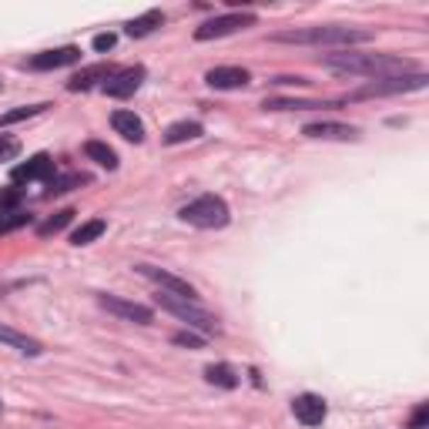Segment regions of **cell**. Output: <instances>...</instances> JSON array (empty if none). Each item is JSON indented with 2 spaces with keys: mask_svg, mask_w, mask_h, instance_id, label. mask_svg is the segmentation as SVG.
Returning <instances> with one entry per match:
<instances>
[{
  "mask_svg": "<svg viewBox=\"0 0 429 429\" xmlns=\"http://www.w3.org/2000/svg\"><path fill=\"white\" fill-rule=\"evenodd\" d=\"M322 64L332 67V71H342V74H362V77H372V81L416 74V64L406 61V57H396V54H353V51H345V54H326Z\"/></svg>",
  "mask_w": 429,
  "mask_h": 429,
  "instance_id": "1",
  "label": "cell"
},
{
  "mask_svg": "<svg viewBox=\"0 0 429 429\" xmlns=\"http://www.w3.org/2000/svg\"><path fill=\"white\" fill-rule=\"evenodd\" d=\"M278 44H316V47H353V44H369L372 30H359V27H302V30H278L272 34Z\"/></svg>",
  "mask_w": 429,
  "mask_h": 429,
  "instance_id": "2",
  "label": "cell"
},
{
  "mask_svg": "<svg viewBox=\"0 0 429 429\" xmlns=\"http://www.w3.org/2000/svg\"><path fill=\"white\" fill-rule=\"evenodd\" d=\"M154 299H158V305H161L164 312L178 316L188 328H195V332H202V336H214V332H218V319H214L212 312H205L198 302H188V299L171 295V292H158Z\"/></svg>",
  "mask_w": 429,
  "mask_h": 429,
  "instance_id": "3",
  "label": "cell"
},
{
  "mask_svg": "<svg viewBox=\"0 0 429 429\" xmlns=\"http://www.w3.org/2000/svg\"><path fill=\"white\" fill-rule=\"evenodd\" d=\"M181 222H188L195 228H225L228 225V205L218 195H202L191 205L181 208Z\"/></svg>",
  "mask_w": 429,
  "mask_h": 429,
  "instance_id": "4",
  "label": "cell"
},
{
  "mask_svg": "<svg viewBox=\"0 0 429 429\" xmlns=\"http://www.w3.org/2000/svg\"><path fill=\"white\" fill-rule=\"evenodd\" d=\"M429 77L423 74V71H416V74H406V77H386V81H372V84H366L362 91H355L353 98H382V94H403V91H419L426 88Z\"/></svg>",
  "mask_w": 429,
  "mask_h": 429,
  "instance_id": "5",
  "label": "cell"
},
{
  "mask_svg": "<svg viewBox=\"0 0 429 429\" xmlns=\"http://www.w3.org/2000/svg\"><path fill=\"white\" fill-rule=\"evenodd\" d=\"M255 24V13H225V17H214V21H205L198 30H195V40H214V38H228L235 30H245V27Z\"/></svg>",
  "mask_w": 429,
  "mask_h": 429,
  "instance_id": "6",
  "label": "cell"
},
{
  "mask_svg": "<svg viewBox=\"0 0 429 429\" xmlns=\"http://www.w3.org/2000/svg\"><path fill=\"white\" fill-rule=\"evenodd\" d=\"M138 275L151 278L154 285L161 292H171V295H181V299H188V302H195L198 299V292H195V285H188L185 278L171 275V272H164V268H154V265H138Z\"/></svg>",
  "mask_w": 429,
  "mask_h": 429,
  "instance_id": "7",
  "label": "cell"
},
{
  "mask_svg": "<svg viewBox=\"0 0 429 429\" xmlns=\"http://www.w3.org/2000/svg\"><path fill=\"white\" fill-rule=\"evenodd\" d=\"M98 305L108 309L111 316H121V319H127V322H138V326H148V322L154 319L148 305L127 302V299H118V295H98Z\"/></svg>",
  "mask_w": 429,
  "mask_h": 429,
  "instance_id": "8",
  "label": "cell"
},
{
  "mask_svg": "<svg viewBox=\"0 0 429 429\" xmlns=\"http://www.w3.org/2000/svg\"><path fill=\"white\" fill-rule=\"evenodd\" d=\"M141 81H144V67H141V64L125 67V71H114V74L104 81V94H108V98H131V94L141 88Z\"/></svg>",
  "mask_w": 429,
  "mask_h": 429,
  "instance_id": "9",
  "label": "cell"
},
{
  "mask_svg": "<svg viewBox=\"0 0 429 429\" xmlns=\"http://www.w3.org/2000/svg\"><path fill=\"white\" fill-rule=\"evenodd\" d=\"M292 413L302 426H319L326 419V399L316 396V392H302V396L292 399Z\"/></svg>",
  "mask_w": 429,
  "mask_h": 429,
  "instance_id": "10",
  "label": "cell"
},
{
  "mask_svg": "<svg viewBox=\"0 0 429 429\" xmlns=\"http://www.w3.org/2000/svg\"><path fill=\"white\" fill-rule=\"evenodd\" d=\"M81 61V51L77 47H57V51H44V54H34L27 67L30 71H57V67H71V64Z\"/></svg>",
  "mask_w": 429,
  "mask_h": 429,
  "instance_id": "11",
  "label": "cell"
},
{
  "mask_svg": "<svg viewBox=\"0 0 429 429\" xmlns=\"http://www.w3.org/2000/svg\"><path fill=\"white\" fill-rule=\"evenodd\" d=\"M13 181H51L54 178V158L51 154H34L30 161L17 164L11 171Z\"/></svg>",
  "mask_w": 429,
  "mask_h": 429,
  "instance_id": "12",
  "label": "cell"
},
{
  "mask_svg": "<svg viewBox=\"0 0 429 429\" xmlns=\"http://www.w3.org/2000/svg\"><path fill=\"white\" fill-rule=\"evenodd\" d=\"M205 81H208V88H214V91H235V88H245V84L252 81V74H248L245 67H212V71L205 74Z\"/></svg>",
  "mask_w": 429,
  "mask_h": 429,
  "instance_id": "13",
  "label": "cell"
},
{
  "mask_svg": "<svg viewBox=\"0 0 429 429\" xmlns=\"http://www.w3.org/2000/svg\"><path fill=\"white\" fill-rule=\"evenodd\" d=\"M305 138H322V141H355L359 131L349 125H336V121H316V125L302 127Z\"/></svg>",
  "mask_w": 429,
  "mask_h": 429,
  "instance_id": "14",
  "label": "cell"
},
{
  "mask_svg": "<svg viewBox=\"0 0 429 429\" xmlns=\"http://www.w3.org/2000/svg\"><path fill=\"white\" fill-rule=\"evenodd\" d=\"M111 125H114V131L121 135V138H127V141H144V125H141V118L135 111H114L111 114Z\"/></svg>",
  "mask_w": 429,
  "mask_h": 429,
  "instance_id": "15",
  "label": "cell"
},
{
  "mask_svg": "<svg viewBox=\"0 0 429 429\" xmlns=\"http://www.w3.org/2000/svg\"><path fill=\"white\" fill-rule=\"evenodd\" d=\"M111 74H114V67H108V64H94V67H84V71H77V74L67 81V91H88V88H94L98 81H108Z\"/></svg>",
  "mask_w": 429,
  "mask_h": 429,
  "instance_id": "16",
  "label": "cell"
},
{
  "mask_svg": "<svg viewBox=\"0 0 429 429\" xmlns=\"http://www.w3.org/2000/svg\"><path fill=\"white\" fill-rule=\"evenodd\" d=\"M0 342H4V345H11V349H17V353H24V355H40V353H44L38 339L21 336V332H13V328H7V326H0Z\"/></svg>",
  "mask_w": 429,
  "mask_h": 429,
  "instance_id": "17",
  "label": "cell"
},
{
  "mask_svg": "<svg viewBox=\"0 0 429 429\" xmlns=\"http://www.w3.org/2000/svg\"><path fill=\"white\" fill-rule=\"evenodd\" d=\"M202 135H205V127L198 121H175L164 131V141L168 144H181V141H195V138H202Z\"/></svg>",
  "mask_w": 429,
  "mask_h": 429,
  "instance_id": "18",
  "label": "cell"
},
{
  "mask_svg": "<svg viewBox=\"0 0 429 429\" xmlns=\"http://www.w3.org/2000/svg\"><path fill=\"white\" fill-rule=\"evenodd\" d=\"M108 231V222L104 218H91L84 222L81 228H74V235H71V245H91V241H98Z\"/></svg>",
  "mask_w": 429,
  "mask_h": 429,
  "instance_id": "19",
  "label": "cell"
},
{
  "mask_svg": "<svg viewBox=\"0 0 429 429\" xmlns=\"http://www.w3.org/2000/svg\"><path fill=\"white\" fill-rule=\"evenodd\" d=\"M84 154H88L91 161H98L101 168H108V171L118 168V154H114V148H108L104 141H88V144H84Z\"/></svg>",
  "mask_w": 429,
  "mask_h": 429,
  "instance_id": "20",
  "label": "cell"
},
{
  "mask_svg": "<svg viewBox=\"0 0 429 429\" xmlns=\"http://www.w3.org/2000/svg\"><path fill=\"white\" fill-rule=\"evenodd\" d=\"M205 379H208L212 386H222V389H235V386H239V372L231 366H222V362L205 369Z\"/></svg>",
  "mask_w": 429,
  "mask_h": 429,
  "instance_id": "21",
  "label": "cell"
},
{
  "mask_svg": "<svg viewBox=\"0 0 429 429\" xmlns=\"http://www.w3.org/2000/svg\"><path fill=\"white\" fill-rule=\"evenodd\" d=\"M161 21H164V17H161L158 11H148L144 17L131 21V24H127L125 30H127V38H144V34H151L154 27H161Z\"/></svg>",
  "mask_w": 429,
  "mask_h": 429,
  "instance_id": "22",
  "label": "cell"
},
{
  "mask_svg": "<svg viewBox=\"0 0 429 429\" xmlns=\"http://www.w3.org/2000/svg\"><path fill=\"white\" fill-rule=\"evenodd\" d=\"M312 108H326L322 101H295V98H268L265 111H312Z\"/></svg>",
  "mask_w": 429,
  "mask_h": 429,
  "instance_id": "23",
  "label": "cell"
},
{
  "mask_svg": "<svg viewBox=\"0 0 429 429\" xmlns=\"http://www.w3.org/2000/svg\"><path fill=\"white\" fill-rule=\"evenodd\" d=\"M81 185H88V175H64V178H51V181H47V195H64V191L81 188Z\"/></svg>",
  "mask_w": 429,
  "mask_h": 429,
  "instance_id": "24",
  "label": "cell"
},
{
  "mask_svg": "<svg viewBox=\"0 0 429 429\" xmlns=\"http://www.w3.org/2000/svg\"><path fill=\"white\" fill-rule=\"evenodd\" d=\"M71 222H74V212H71V208H64V212L54 214L51 222H44L38 231H40V235H57V231H61V228H67Z\"/></svg>",
  "mask_w": 429,
  "mask_h": 429,
  "instance_id": "25",
  "label": "cell"
},
{
  "mask_svg": "<svg viewBox=\"0 0 429 429\" xmlns=\"http://www.w3.org/2000/svg\"><path fill=\"white\" fill-rule=\"evenodd\" d=\"M44 108H47V104H30V108H17V111H7L4 118H0V127L17 125V121H24V118H34V114H40Z\"/></svg>",
  "mask_w": 429,
  "mask_h": 429,
  "instance_id": "26",
  "label": "cell"
},
{
  "mask_svg": "<svg viewBox=\"0 0 429 429\" xmlns=\"http://www.w3.org/2000/svg\"><path fill=\"white\" fill-rule=\"evenodd\" d=\"M171 342L175 345H188V349H202L205 336H198V332H178V336H171Z\"/></svg>",
  "mask_w": 429,
  "mask_h": 429,
  "instance_id": "27",
  "label": "cell"
},
{
  "mask_svg": "<svg viewBox=\"0 0 429 429\" xmlns=\"http://www.w3.org/2000/svg\"><path fill=\"white\" fill-rule=\"evenodd\" d=\"M426 426H429V406L423 403L416 413H413V419H409V429H426Z\"/></svg>",
  "mask_w": 429,
  "mask_h": 429,
  "instance_id": "28",
  "label": "cell"
},
{
  "mask_svg": "<svg viewBox=\"0 0 429 429\" xmlns=\"http://www.w3.org/2000/svg\"><path fill=\"white\" fill-rule=\"evenodd\" d=\"M21 205V188H0V208H13Z\"/></svg>",
  "mask_w": 429,
  "mask_h": 429,
  "instance_id": "29",
  "label": "cell"
},
{
  "mask_svg": "<svg viewBox=\"0 0 429 429\" xmlns=\"http://www.w3.org/2000/svg\"><path fill=\"white\" fill-rule=\"evenodd\" d=\"M114 44H118V38H114V34H98V38H94V51L104 54V51H111Z\"/></svg>",
  "mask_w": 429,
  "mask_h": 429,
  "instance_id": "30",
  "label": "cell"
},
{
  "mask_svg": "<svg viewBox=\"0 0 429 429\" xmlns=\"http://www.w3.org/2000/svg\"><path fill=\"white\" fill-rule=\"evenodd\" d=\"M17 151H21V144H17V141H0V161L17 158Z\"/></svg>",
  "mask_w": 429,
  "mask_h": 429,
  "instance_id": "31",
  "label": "cell"
},
{
  "mask_svg": "<svg viewBox=\"0 0 429 429\" xmlns=\"http://www.w3.org/2000/svg\"><path fill=\"white\" fill-rule=\"evenodd\" d=\"M0 88H4V81H0Z\"/></svg>",
  "mask_w": 429,
  "mask_h": 429,
  "instance_id": "32",
  "label": "cell"
},
{
  "mask_svg": "<svg viewBox=\"0 0 429 429\" xmlns=\"http://www.w3.org/2000/svg\"><path fill=\"white\" fill-rule=\"evenodd\" d=\"M0 406H4V403H0Z\"/></svg>",
  "mask_w": 429,
  "mask_h": 429,
  "instance_id": "33",
  "label": "cell"
}]
</instances>
